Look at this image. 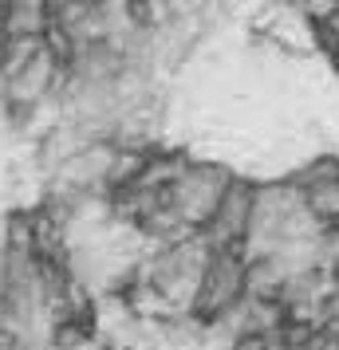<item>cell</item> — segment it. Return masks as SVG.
Returning <instances> with one entry per match:
<instances>
[{
    "label": "cell",
    "mask_w": 339,
    "mask_h": 350,
    "mask_svg": "<svg viewBox=\"0 0 339 350\" xmlns=\"http://www.w3.org/2000/svg\"><path fill=\"white\" fill-rule=\"evenodd\" d=\"M233 181H237V174H229L225 165H217V161L181 158L178 174L162 185V193H166V205L174 213V221L186 232H205V224L221 208Z\"/></svg>",
    "instance_id": "cell-1"
},
{
    "label": "cell",
    "mask_w": 339,
    "mask_h": 350,
    "mask_svg": "<svg viewBox=\"0 0 339 350\" xmlns=\"http://www.w3.org/2000/svg\"><path fill=\"white\" fill-rule=\"evenodd\" d=\"M257 189L260 185L241 181V177L229 185L221 208L213 213V221L201 232V237L210 240L213 252H244L249 232H253V213H257Z\"/></svg>",
    "instance_id": "cell-3"
},
{
    "label": "cell",
    "mask_w": 339,
    "mask_h": 350,
    "mask_svg": "<svg viewBox=\"0 0 339 350\" xmlns=\"http://www.w3.org/2000/svg\"><path fill=\"white\" fill-rule=\"evenodd\" d=\"M249 256L244 252H213L210 268L201 275V284L190 303V319L201 331H221L241 315L249 303Z\"/></svg>",
    "instance_id": "cell-2"
}]
</instances>
